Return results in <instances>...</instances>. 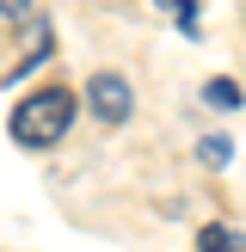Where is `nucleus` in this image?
Returning a JSON list of instances; mask_svg holds the SVG:
<instances>
[{"instance_id":"f257e3e1","label":"nucleus","mask_w":246,"mask_h":252,"mask_svg":"<svg viewBox=\"0 0 246 252\" xmlns=\"http://www.w3.org/2000/svg\"><path fill=\"white\" fill-rule=\"evenodd\" d=\"M68 123H74V93L68 86H43V93H31L19 111H12V142L19 148H56L62 135H68Z\"/></svg>"},{"instance_id":"f03ea898","label":"nucleus","mask_w":246,"mask_h":252,"mask_svg":"<svg viewBox=\"0 0 246 252\" xmlns=\"http://www.w3.org/2000/svg\"><path fill=\"white\" fill-rule=\"evenodd\" d=\"M86 111H92L98 123H123L135 111V86L123 80V74H92V80H86Z\"/></svg>"},{"instance_id":"7ed1b4c3","label":"nucleus","mask_w":246,"mask_h":252,"mask_svg":"<svg viewBox=\"0 0 246 252\" xmlns=\"http://www.w3.org/2000/svg\"><path fill=\"white\" fill-rule=\"evenodd\" d=\"M197 252H246V228L209 221V228H197Z\"/></svg>"},{"instance_id":"20e7f679","label":"nucleus","mask_w":246,"mask_h":252,"mask_svg":"<svg viewBox=\"0 0 246 252\" xmlns=\"http://www.w3.org/2000/svg\"><path fill=\"white\" fill-rule=\"evenodd\" d=\"M197 160H203V166H228L234 142H228V135H203V142H197Z\"/></svg>"},{"instance_id":"39448f33","label":"nucleus","mask_w":246,"mask_h":252,"mask_svg":"<svg viewBox=\"0 0 246 252\" xmlns=\"http://www.w3.org/2000/svg\"><path fill=\"white\" fill-rule=\"evenodd\" d=\"M203 105L234 111V105H240V86H234V80H203Z\"/></svg>"},{"instance_id":"423d86ee","label":"nucleus","mask_w":246,"mask_h":252,"mask_svg":"<svg viewBox=\"0 0 246 252\" xmlns=\"http://www.w3.org/2000/svg\"><path fill=\"white\" fill-rule=\"evenodd\" d=\"M160 6H172V12H179V25L197 37V0H160Z\"/></svg>"},{"instance_id":"0eeeda50","label":"nucleus","mask_w":246,"mask_h":252,"mask_svg":"<svg viewBox=\"0 0 246 252\" xmlns=\"http://www.w3.org/2000/svg\"><path fill=\"white\" fill-rule=\"evenodd\" d=\"M0 12L6 19H31V0H0Z\"/></svg>"}]
</instances>
